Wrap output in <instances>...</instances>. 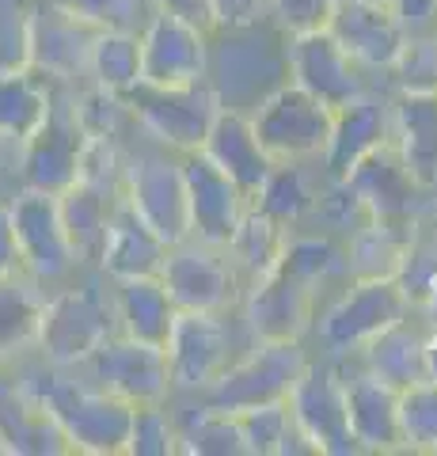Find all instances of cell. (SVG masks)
Masks as SVG:
<instances>
[{
  "label": "cell",
  "instance_id": "e575fe53",
  "mask_svg": "<svg viewBox=\"0 0 437 456\" xmlns=\"http://www.w3.org/2000/svg\"><path fill=\"white\" fill-rule=\"evenodd\" d=\"M286 236L289 232L278 221H271L255 206H247L244 221H239L236 236L229 240V248H224V251L232 255V263L244 270L251 281H259L263 274H271V270L278 266L281 248H286Z\"/></svg>",
  "mask_w": 437,
  "mask_h": 456
},
{
  "label": "cell",
  "instance_id": "d590c367",
  "mask_svg": "<svg viewBox=\"0 0 437 456\" xmlns=\"http://www.w3.org/2000/svg\"><path fill=\"white\" fill-rule=\"evenodd\" d=\"M92 84L107 92H130L141 80V31H100L88 61Z\"/></svg>",
  "mask_w": 437,
  "mask_h": 456
},
{
  "label": "cell",
  "instance_id": "f546056e",
  "mask_svg": "<svg viewBox=\"0 0 437 456\" xmlns=\"http://www.w3.org/2000/svg\"><path fill=\"white\" fill-rule=\"evenodd\" d=\"M411 251H415L411 224L365 221L346 248V270L350 278H400Z\"/></svg>",
  "mask_w": 437,
  "mask_h": 456
},
{
  "label": "cell",
  "instance_id": "3957f363",
  "mask_svg": "<svg viewBox=\"0 0 437 456\" xmlns=\"http://www.w3.org/2000/svg\"><path fill=\"white\" fill-rule=\"evenodd\" d=\"M122 99L134 118L175 152L202 149L209 126H214L217 110H221V99L206 80L172 84V88L137 80L130 92H122Z\"/></svg>",
  "mask_w": 437,
  "mask_h": 456
},
{
  "label": "cell",
  "instance_id": "30bf717a",
  "mask_svg": "<svg viewBox=\"0 0 437 456\" xmlns=\"http://www.w3.org/2000/svg\"><path fill=\"white\" fill-rule=\"evenodd\" d=\"M338 183L358 202L365 221H384V224H415V206L426 194L407 171L403 156L392 141L365 152Z\"/></svg>",
  "mask_w": 437,
  "mask_h": 456
},
{
  "label": "cell",
  "instance_id": "f907efd6",
  "mask_svg": "<svg viewBox=\"0 0 437 456\" xmlns=\"http://www.w3.org/2000/svg\"><path fill=\"white\" fill-rule=\"evenodd\" d=\"M426 377L437 380V335H430L426 342Z\"/></svg>",
  "mask_w": 437,
  "mask_h": 456
},
{
  "label": "cell",
  "instance_id": "681fc988",
  "mask_svg": "<svg viewBox=\"0 0 437 456\" xmlns=\"http://www.w3.org/2000/svg\"><path fill=\"white\" fill-rule=\"evenodd\" d=\"M422 312H426L430 335H437V266L430 270V278L422 281Z\"/></svg>",
  "mask_w": 437,
  "mask_h": 456
},
{
  "label": "cell",
  "instance_id": "7dc6e473",
  "mask_svg": "<svg viewBox=\"0 0 437 456\" xmlns=\"http://www.w3.org/2000/svg\"><path fill=\"white\" fill-rule=\"evenodd\" d=\"M157 12H167V16H175L182 23L198 27L202 35H214L217 23H214V0H149Z\"/></svg>",
  "mask_w": 437,
  "mask_h": 456
},
{
  "label": "cell",
  "instance_id": "ffe728a7",
  "mask_svg": "<svg viewBox=\"0 0 437 456\" xmlns=\"http://www.w3.org/2000/svg\"><path fill=\"white\" fill-rule=\"evenodd\" d=\"M328 31L365 69H388L407 38L392 4L380 0H335Z\"/></svg>",
  "mask_w": 437,
  "mask_h": 456
},
{
  "label": "cell",
  "instance_id": "836d02e7",
  "mask_svg": "<svg viewBox=\"0 0 437 456\" xmlns=\"http://www.w3.org/2000/svg\"><path fill=\"white\" fill-rule=\"evenodd\" d=\"M251 206H255L259 213H266L271 221H278L286 232L293 224H301L304 213L316 206V194H312V187H308V175H304L301 160H274L271 175H266L259 194L251 198Z\"/></svg>",
  "mask_w": 437,
  "mask_h": 456
},
{
  "label": "cell",
  "instance_id": "60d3db41",
  "mask_svg": "<svg viewBox=\"0 0 437 456\" xmlns=\"http://www.w3.org/2000/svg\"><path fill=\"white\" fill-rule=\"evenodd\" d=\"M239 430L247 441V456H278L281 441L293 430V415L289 403H263V407H247L236 411Z\"/></svg>",
  "mask_w": 437,
  "mask_h": 456
},
{
  "label": "cell",
  "instance_id": "277c9868",
  "mask_svg": "<svg viewBox=\"0 0 437 456\" xmlns=\"http://www.w3.org/2000/svg\"><path fill=\"white\" fill-rule=\"evenodd\" d=\"M304 369L308 354L301 342H259L244 362L224 365V373L206 388V407L236 415L263 403H286Z\"/></svg>",
  "mask_w": 437,
  "mask_h": 456
},
{
  "label": "cell",
  "instance_id": "9c48e42d",
  "mask_svg": "<svg viewBox=\"0 0 437 456\" xmlns=\"http://www.w3.org/2000/svg\"><path fill=\"white\" fill-rule=\"evenodd\" d=\"M8 206H12V228H16L23 274L31 281H61L73 274L77 255L65 236L58 194L23 187Z\"/></svg>",
  "mask_w": 437,
  "mask_h": 456
},
{
  "label": "cell",
  "instance_id": "5bb4252c",
  "mask_svg": "<svg viewBox=\"0 0 437 456\" xmlns=\"http://www.w3.org/2000/svg\"><path fill=\"white\" fill-rule=\"evenodd\" d=\"M209 69V35L182 23L167 12H152L141 27V80L145 84H194L206 80Z\"/></svg>",
  "mask_w": 437,
  "mask_h": 456
},
{
  "label": "cell",
  "instance_id": "8fae6325",
  "mask_svg": "<svg viewBox=\"0 0 437 456\" xmlns=\"http://www.w3.org/2000/svg\"><path fill=\"white\" fill-rule=\"evenodd\" d=\"M122 198L141 213V221L167 248L190 240L187 183H182L179 160H167V156H141V160H134L122 171Z\"/></svg>",
  "mask_w": 437,
  "mask_h": 456
},
{
  "label": "cell",
  "instance_id": "d4e9b609",
  "mask_svg": "<svg viewBox=\"0 0 437 456\" xmlns=\"http://www.w3.org/2000/svg\"><path fill=\"white\" fill-rule=\"evenodd\" d=\"M346 388V419L350 434L361 445V452H403L400 437V392L392 384L376 380L373 373H361L354 380H343Z\"/></svg>",
  "mask_w": 437,
  "mask_h": 456
},
{
  "label": "cell",
  "instance_id": "f35d334b",
  "mask_svg": "<svg viewBox=\"0 0 437 456\" xmlns=\"http://www.w3.org/2000/svg\"><path fill=\"white\" fill-rule=\"evenodd\" d=\"M388 73H392L396 92H437V35L403 38Z\"/></svg>",
  "mask_w": 437,
  "mask_h": 456
},
{
  "label": "cell",
  "instance_id": "c3c4849f",
  "mask_svg": "<svg viewBox=\"0 0 437 456\" xmlns=\"http://www.w3.org/2000/svg\"><path fill=\"white\" fill-rule=\"evenodd\" d=\"M4 274H23V266H20L16 228H12V206L0 198V278Z\"/></svg>",
  "mask_w": 437,
  "mask_h": 456
},
{
  "label": "cell",
  "instance_id": "8992f818",
  "mask_svg": "<svg viewBox=\"0 0 437 456\" xmlns=\"http://www.w3.org/2000/svg\"><path fill=\"white\" fill-rule=\"evenodd\" d=\"M407 308H411V297L400 278H354V285L323 312L320 338L335 354L361 350L373 335L400 323Z\"/></svg>",
  "mask_w": 437,
  "mask_h": 456
},
{
  "label": "cell",
  "instance_id": "f6af8a7d",
  "mask_svg": "<svg viewBox=\"0 0 437 456\" xmlns=\"http://www.w3.org/2000/svg\"><path fill=\"white\" fill-rule=\"evenodd\" d=\"M335 12V0H271V16L286 35L323 31Z\"/></svg>",
  "mask_w": 437,
  "mask_h": 456
},
{
  "label": "cell",
  "instance_id": "2e32d148",
  "mask_svg": "<svg viewBox=\"0 0 437 456\" xmlns=\"http://www.w3.org/2000/svg\"><path fill=\"white\" fill-rule=\"evenodd\" d=\"M157 278L164 281L179 312H221L236 297V270L217 259L214 248L190 244V240L167 248V259Z\"/></svg>",
  "mask_w": 437,
  "mask_h": 456
},
{
  "label": "cell",
  "instance_id": "d6a6232c",
  "mask_svg": "<svg viewBox=\"0 0 437 456\" xmlns=\"http://www.w3.org/2000/svg\"><path fill=\"white\" fill-rule=\"evenodd\" d=\"M179 430V452L187 456H247V441L239 430V419L232 411L198 407L175 422Z\"/></svg>",
  "mask_w": 437,
  "mask_h": 456
},
{
  "label": "cell",
  "instance_id": "816d5d0a",
  "mask_svg": "<svg viewBox=\"0 0 437 456\" xmlns=\"http://www.w3.org/2000/svg\"><path fill=\"white\" fill-rule=\"evenodd\" d=\"M380 4H392V0H380Z\"/></svg>",
  "mask_w": 437,
  "mask_h": 456
},
{
  "label": "cell",
  "instance_id": "9a60e30c",
  "mask_svg": "<svg viewBox=\"0 0 437 456\" xmlns=\"http://www.w3.org/2000/svg\"><path fill=\"white\" fill-rule=\"evenodd\" d=\"M289 77L297 88L316 95L320 103H328L331 110L365 92L361 65L338 46L328 27H323V31L289 35Z\"/></svg>",
  "mask_w": 437,
  "mask_h": 456
},
{
  "label": "cell",
  "instance_id": "484cf974",
  "mask_svg": "<svg viewBox=\"0 0 437 456\" xmlns=\"http://www.w3.org/2000/svg\"><path fill=\"white\" fill-rule=\"evenodd\" d=\"M167 259V244L141 221V213L118 198L115 213H110V228H107V244L100 255V266L107 270L115 281L122 278H157L160 266Z\"/></svg>",
  "mask_w": 437,
  "mask_h": 456
},
{
  "label": "cell",
  "instance_id": "b9f144b4",
  "mask_svg": "<svg viewBox=\"0 0 437 456\" xmlns=\"http://www.w3.org/2000/svg\"><path fill=\"white\" fill-rule=\"evenodd\" d=\"M58 4L100 31H141L157 12L149 0H58Z\"/></svg>",
  "mask_w": 437,
  "mask_h": 456
},
{
  "label": "cell",
  "instance_id": "1f68e13d",
  "mask_svg": "<svg viewBox=\"0 0 437 456\" xmlns=\"http://www.w3.org/2000/svg\"><path fill=\"white\" fill-rule=\"evenodd\" d=\"M50 92L31 69L27 73L0 77V141H16L23 145L38 130V122L50 110Z\"/></svg>",
  "mask_w": 437,
  "mask_h": 456
},
{
  "label": "cell",
  "instance_id": "8d00e7d4",
  "mask_svg": "<svg viewBox=\"0 0 437 456\" xmlns=\"http://www.w3.org/2000/svg\"><path fill=\"white\" fill-rule=\"evenodd\" d=\"M403 452H437V380H418L400 392Z\"/></svg>",
  "mask_w": 437,
  "mask_h": 456
},
{
  "label": "cell",
  "instance_id": "603a6c76",
  "mask_svg": "<svg viewBox=\"0 0 437 456\" xmlns=\"http://www.w3.org/2000/svg\"><path fill=\"white\" fill-rule=\"evenodd\" d=\"M384 141H392V107L384 99L361 92L358 99L335 107L331 137H328V149H323V164H328L331 179L338 183L365 152H373Z\"/></svg>",
  "mask_w": 437,
  "mask_h": 456
},
{
  "label": "cell",
  "instance_id": "7c38bea8",
  "mask_svg": "<svg viewBox=\"0 0 437 456\" xmlns=\"http://www.w3.org/2000/svg\"><path fill=\"white\" fill-rule=\"evenodd\" d=\"M95 388H107L122 395L125 403H164L172 395V369H167V354L149 342L125 338V335H110L103 338L88 362Z\"/></svg>",
  "mask_w": 437,
  "mask_h": 456
},
{
  "label": "cell",
  "instance_id": "52a82bcc",
  "mask_svg": "<svg viewBox=\"0 0 437 456\" xmlns=\"http://www.w3.org/2000/svg\"><path fill=\"white\" fill-rule=\"evenodd\" d=\"M88 145V130L80 126L73 99H50L46 118L23 141L20 152V179L31 191L61 194L80 175V156Z\"/></svg>",
  "mask_w": 437,
  "mask_h": 456
},
{
  "label": "cell",
  "instance_id": "ab89813d",
  "mask_svg": "<svg viewBox=\"0 0 437 456\" xmlns=\"http://www.w3.org/2000/svg\"><path fill=\"white\" fill-rule=\"evenodd\" d=\"M130 456H175L179 430L175 419L164 411V403H137L130 419Z\"/></svg>",
  "mask_w": 437,
  "mask_h": 456
},
{
  "label": "cell",
  "instance_id": "cb8c5ba5",
  "mask_svg": "<svg viewBox=\"0 0 437 456\" xmlns=\"http://www.w3.org/2000/svg\"><path fill=\"white\" fill-rule=\"evenodd\" d=\"M392 145L422 191L437 187V92H400L392 99Z\"/></svg>",
  "mask_w": 437,
  "mask_h": 456
},
{
  "label": "cell",
  "instance_id": "4316f807",
  "mask_svg": "<svg viewBox=\"0 0 437 456\" xmlns=\"http://www.w3.org/2000/svg\"><path fill=\"white\" fill-rule=\"evenodd\" d=\"M118 198H122V191L100 187V183H88V179L69 183V187L58 194V213H61V224H65L69 244H73L77 263L100 266L110 213H115Z\"/></svg>",
  "mask_w": 437,
  "mask_h": 456
},
{
  "label": "cell",
  "instance_id": "44dd1931",
  "mask_svg": "<svg viewBox=\"0 0 437 456\" xmlns=\"http://www.w3.org/2000/svg\"><path fill=\"white\" fill-rule=\"evenodd\" d=\"M0 452L4 456H65L73 452L53 411L23 380L0 377Z\"/></svg>",
  "mask_w": 437,
  "mask_h": 456
},
{
  "label": "cell",
  "instance_id": "f1b7e54d",
  "mask_svg": "<svg viewBox=\"0 0 437 456\" xmlns=\"http://www.w3.org/2000/svg\"><path fill=\"white\" fill-rule=\"evenodd\" d=\"M426 342H430V335L403 316L400 323L384 327V331L373 335L361 346L365 350V373L392 384L396 392L411 388L418 380H430L426 377Z\"/></svg>",
  "mask_w": 437,
  "mask_h": 456
},
{
  "label": "cell",
  "instance_id": "7bdbcfd3",
  "mask_svg": "<svg viewBox=\"0 0 437 456\" xmlns=\"http://www.w3.org/2000/svg\"><path fill=\"white\" fill-rule=\"evenodd\" d=\"M31 69V8L0 4V77Z\"/></svg>",
  "mask_w": 437,
  "mask_h": 456
},
{
  "label": "cell",
  "instance_id": "d6986e66",
  "mask_svg": "<svg viewBox=\"0 0 437 456\" xmlns=\"http://www.w3.org/2000/svg\"><path fill=\"white\" fill-rule=\"evenodd\" d=\"M164 354L175 388L206 392L229 365V331L217 312H179Z\"/></svg>",
  "mask_w": 437,
  "mask_h": 456
},
{
  "label": "cell",
  "instance_id": "ac0fdd59",
  "mask_svg": "<svg viewBox=\"0 0 437 456\" xmlns=\"http://www.w3.org/2000/svg\"><path fill=\"white\" fill-rule=\"evenodd\" d=\"M95 35L100 27L84 23L58 0L50 8H31V73L61 84L88 77Z\"/></svg>",
  "mask_w": 437,
  "mask_h": 456
},
{
  "label": "cell",
  "instance_id": "4dcf8cb0",
  "mask_svg": "<svg viewBox=\"0 0 437 456\" xmlns=\"http://www.w3.org/2000/svg\"><path fill=\"white\" fill-rule=\"evenodd\" d=\"M42 305L46 301H42V293L27 274L0 278V362H12L35 346Z\"/></svg>",
  "mask_w": 437,
  "mask_h": 456
},
{
  "label": "cell",
  "instance_id": "ee69618b",
  "mask_svg": "<svg viewBox=\"0 0 437 456\" xmlns=\"http://www.w3.org/2000/svg\"><path fill=\"white\" fill-rule=\"evenodd\" d=\"M73 103H77L80 126L88 130V137H118V126H122L125 114H130L125 99L118 92L100 88V84H92L88 92H80Z\"/></svg>",
  "mask_w": 437,
  "mask_h": 456
},
{
  "label": "cell",
  "instance_id": "bcb514c9",
  "mask_svg": "<svg viewBox=\"0 0 437 456\" xmlns=\"http://www.w3.org/2000/svg\"><path fill=\"white\" fill-rule=\"evenodd\" d=\"M266 16H271V0H214V23L229 35L247 31Z\"/></svg>",
  "mask_w": 437,
  "mask_h": 456
},
{
  "label": "cell",
  "instance_id": "6da1fadb",
  "mask_svg": "<svg viewBox=\"0 0 437 456\" xmlns=\"http://www.w3.org/2000/svg\"><path fill=\"white\" fill-rule=\"evenodd\" d=\"M42 403L53 411L61 434L73 452L84 456H122L130 445V419L134 403L107 388H84V384L61 380V377H42L23 380Z\"/></svg>",
  "mask_w": 437,
  "mask_h": 456
},
{
  "label": "cell",
  "instance_id": "7402d4cb",
  "mask_svg": "<svg viewBox=\"0 0 437 456\" xmlns=\"http://www.w3.org/2000/svg\"><path fill=\"white\" fill-rule=\"evenodd\" d=\"M202 152L247 194V202L259 194V187L266 183V175H271V167H274V160L259 145L255 130H251V118L232 110V107L217 110V118H214V126H209V134L202 141Z\"/></svg>",
  "mask_w": 437,
  "mask_h": 456
},
{
  "label": "cell",
  "instance_id": "7a4b0ae2",
  "mask_svg": "<svg viewBox=\"0 0 437 456\" xmlns=\"http://www.w3.org/2000/svg\"><path fill=\"white\" fill-rule=\"evenodd\" d=\"M115 331H118L115 305H107V297L100 289L80 285V289H61L58 297H50L42 305L35 350L53 369H69V365L88 362L95 346Z\"/></svg>",
  "mask_w": 437,
  "mask_h": 456
},
{
  "label": "cell",
  "instance_id": "ba28073f",
  "mask_svg": "<svg viewBox=\"0 0 437 456\" xmlns=\"http://www.w3.org/2000/svg\"><path fill=\"white\" fill-rule=\"evenodd\" d=\"M179 167H182V183H187L190 240H198L202 248L224 251L251 206L247 194L239 191L202 149L179 152Z\"/></svg>",
  "mask_w": 437,
  "mask_h": 456
},
{
  "label": "cell",
  "instance_id": "5b68a950",
  "mask_svg": "<svg viewBox=\"0 0 437 456\" xmlns=\"http://www.w3.org/2000/svg\"><path fill=\"white\" fill-rule=\"evenodd\" d=\"M247 118L271 160L304 164L312 156H323V149H328L335 110L289 80L278 92L266 95L255 107V114H247Z\"/></svg>",
  "mask_w": 437,
  "mask_h": 456
},
{
  "label": "cell",
  "instance_id": "83f0119b",
  "mask_svg": "<svg viewBox=\"0 0 437 456\" xmlns=\"http://www.w3.org/2000/svg\"><path fill=\"white\" fill-rule=\"evenodd\" d=\"M179 308L167 297L160 278H122L115 289V320L118 335L149 342V346H167Z\"/></svg>",
  "mask_w": 437,
  "mask_h": 456
},
{
  "label": "cell",
  "instance_id": "4fadbf2b",
  "mask_svg": "<svg viewBox=\"0 0 437 456\" xmlns=\"http://www.w3.org/2000/svg\"><path fill=\"white\" fill-rule=\"evenodd\" d=\"M289 415L297 422V430L312 441L316 456H354L361 445L350 434L346 419V388L331 369H320L308 362L301 380L289 392Z\"/></svg>",
  "mask_w": 437,
  "mask_h": 456
},
{
  "label": "cell",
  "instance_id": "e0dca14e",
  "mask_svg": "<svg viewBox=\"0 0 437 456\" xmlns=\"http://www.w3.org/2000/svg\"><path fill=\"white\" fill-rule=\"evenodd\" d=\"M312 320H316V285L293 278L281 266H274L259 281H251L247 323L259 342H301Z\"/></svg>",
  "mask_w": 437,
  "mask_h": 456
},
{
  "label": "cell",
  "instance_id": "74e56055",
  "mask_svg": "<svg viewBox=\"0 0 437 456\" xmlns=\"http://www.w3.org/2000/svg\"><path fill=\"white\" fill-rule=\"evenodd\" d=\"M278 266L308 285H320L328 274H335L338 266H346V251L335 248L328 236H286Z\"/></svg>",
  "mask_w": 437,
  "mask_h": 456
}]
</instances>
